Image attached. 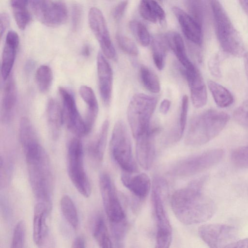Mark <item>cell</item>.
<instances>
[{
    "mask_svg": "<svg viewBox=\"0 0 248 248\" xmlns=\"http://www.w3.org/2000/svg\"><path fill=\"white\" fill-rule=\"evenodd\" d=\"M208 86L216 104L220 108L230 106L233 101L231 93L222 85L213 80H208Z\"/></svg>",
    "mask_w": 248,
    "mask_h": 248,
    "instance_id": "cell-30",
    "label": "cell"
},
{
    "mask_svg": "<svg viewBox=\"0 0 248 248\" xmlns=\"http://www.w3.org/2000/svg\"><path fill=\"white\" fill-rule=\"evenodd\" d=\"M121 179L124 186L138 198L143 199L148 195L151 183L149 177L146 173L133 175L131 173L124 172Z\"/></svg>",
    "mask_w": 248,
    "mask_h": 248,
    "instance_id": "cell-21",
    "label": "cell"
},
{
    "mask_svg": "<svg viewBox=\"0 0 248 248\" xmlns=\"http://www.w3.org/2000/svg\"><path fill=\"white\" fill-rule=\"evenodd\" d=\"M169 45L166 35H156L152 39L151 48L153 59L157 69L162 70Z\"/></svg>",
    "mask_w": 248,
    "mask_h": 248,
    "instance_id": "cell-27",
    "label": "cell"
},
{
    "mask_svg": "<svg viewBox=\"0 0 248 248\" xmlns=\"http://www.w3.org/2000/svg\"><path fill=\"white\" fill-rule=\"evenodd\" d=\"M188 108V98L186 95H183L182 98L181 110L179 120V127L174 135L175 142L182 137L186 123Z\"/></svg>",
    "mask_w": 248,
    "mask_h": 248,
    "instance_id": "cell-35",
    "label": "cell"
},
{
    "mask_svg": "<svg viewBox=\"0 0 248 248\" xmlns=\"http://www.w3.org/2000/svg\"><path fill=\"white\" fill-rule=\"evenodd\" d=\"M233 117L239 124L248 127V100L234 110Z\"/></svg>",
    "mask_w": 248,
    "mask_h": 248,
    "instance_id": "cell-40",
    "label": "cell"
},
{
    "mask_svg": "<svg viewBox=\"0 0 248 248\" xmlns=\"http://www.w3.org/2000/svg\"><path fill=\"white\" fill-rule=\"evenodd\" d=\"M208 178L204 175L176 190L172 195L171 205L177 218L186 225L203 222L214 215L216 206L203 192Z\"/></svg>",
    "mask_w": 248,
    "mask_h": 248,
    "instance_id": "cell-1",
    "label": "cell"
},
{
    "mask_svg": "<svg viewBox=\"0 0 248 248\" xmlns=\"http://www.w3.org/2000/svg\"><path fill=\"white\" fill-rule=\"evenodd\" d=\"M29 0H11L10 4L14 18L18 27L24 30L31 21L28 9Z\"/></svg>",
    "mask_w": 248,
    "mask_h": 248,
    "instance_id": "cell-29",
    "label": "cell"
},
{
    "mask_svg": "<svg viewBox=\"0 0 248 248\" xmlns=\"http://www.w3.org/2000/svg\"><path fill=\"white\" fill-rule=\"evenodd\" d=\"M147 1L153 14L156 19L160 23L164 22L165 21L166 15L163 9L155 0H147Z\"/></svg>",
    "mask_w": 248,
    "mask_h": 248,
    "instance_id": "cell-43",
    "label": "cell"
},
{
    "mask_svg": "<svg viewBox=\"0 0 248 248\" xmlns=\"http://www.w3.org/2000/svg\"><path fill=\"white\" fill-rule=\"evenodd\" d=\"M86 242L84 238L81 236L77 237L73 242V248H85Z\"/></svg>",
    "mask_w": 248,
    "mask_h": 248,
    "instance_id": "cell-48",
    "label": "cell"
},
{
    "mask_svg": "<svg viewBox=\"0 0 248 248\" xmlns=\"http://www.w3.org/2000/svg\"><path fill=\"white\" fill-rule=\"evenodd\" d=\"M36 17L48 27L59 26L66 21L68 12L66 5L61 1L29 0Z\"/></svg>",
    "mask_w": 248,
    "mask_h": 248,
    "instance_id": "cell-11",
    "label": "cell"
},
{
    "mask_svg": "<svg viewBox=\"0 0 248 248\" xmlns=\"http://www.w3.org/2000/svg\"><path fill=\"white\" fill-rule=\"evenodd\" d=\"M26 224L24 220L19 221L14 229L11 247L23 248L25 241Z\"/></svg>",
    "mask_w": 248,
    "mask_h": 248,
    "instance_id": "cell-38",
    "label": "cell"
},
{
    "mask_svg": "<svg viewBox=\"0 0 248 248\" xmlns=\"http://www.w3.org/2000/svg\"><path fill=\"white\" fill-rule=\"evenodd\" d=\"M171 102L168 99H163L160 103L159 106L160 112L162 114H166L170 107Z\"/></svg>",
    "mask_w": 248,
    "mask_h": 248,
    "instance_id": "cell-47",
    "label": "cell"
},
{
    "mask_svg": "<svg viewBox=\"0 0 248 248\" xmlns=\"http://www.w3.org/2000/svg\"><path fill=\"white\" fill-rule=\"evenodd\" d=\"M109 121L106 120L103 123L95 140L89 145L88 152L93 162L98 164L103 160L107 144Z\"/></svg>",
    "mask_w": 248,
    "mask_h": 248,
    "instance_id": "cell-26",
    "label": "cell"
},
{
    "mask_svg": "<svg viewBox=\"0 0 248 248\" xmlns=\"http://www.w3.org/2000/svg\"><path fill=\"white\" fill-rule=\"evenodd\" d=\"M172 11L186 38L195 45L201 46L202 38L201 25L190 15L178 7H173Z\"/></svg>",
    "mask_w": 248,
    "mask_h": 248,
    "instance_id": "cell-19",
    "label": "cell"
},
{
    "mask_svg": "<svg viewBox=\"0 0 248 248\" xmlns=\"http://www.w3.org/2000/svg\"><path fill=\"white\" fill-rule=\"evenodd\" d=\"M116 39L118 46L124 52L133 56L138 54L139 50L136 44L129 38L122 34L118 33Z\"/></svg>",
    "mask_w": 248,
    "mask_h": 248,
    "instance_id": "cell-36",
    "label": "cell"
},
{
    "mask_svg": "<svg viewBox=\"0 0 248 248\" xmlns=\"http://www.w3.org/2000/svg\"><path fill=\"white\" fill-rule=\"evenodd\" d=\"M97 69L100 94L103 103L107 106L111 98L113 73L108 62L101 52L97 55Z\"/></svg>",
    "mask_w": 248,
    "mask_h": 248,
    "instance_id": "cell-17",
    "label": "cell"
},
{
    "mask_svg": "<svg viewBox=\"0 0 248 248\" xmlns=\"http://www.w3.org/2000/svg\"><path fill=\"white\" fill-rule=\"evenodd\" d=\"M2 91L1 116L4 121H9L12 116L16 101V91L13 77L10 76L6 80Z\"/></svg>",
    "mask_w": 248,
    "mask_h": 248,
    "instance_id": "cell-22",
    "label": "cell"
},
{
    "mask_svg": "<svg viewBox=\"0 0 248 248\" xmlns=\"http://www.w3.org/2000/svg\"><path fill=\"white\" fill-rule=\"evenodd\" d=\"M10 25V17L6 13H1L0 15V33L1 38Z\"/></svg>",
    "mask_w": 248,
    "mask_h": 248,
    "instance_id": "cell-46",
    "label": "cell"
},
{
    "mask_svg": "<svg viewBox=\"0 0 248 248\" xmlns=\"http://www.w3.org/2000/svg\"><path fill=\"white\" fill-rule=\"evenodd\" d=\"M88 21L91 30L98 40L104 55L115 60L116 53L110 39L105 19L97 8L92 7L88 14Z\"/></svg>",
    "mask_w": 248,
    "mask_h": 248,
    "instance_id": "cell-14",
    "label": "cell"
},
{
    "mask_svg": "<svg viewBox=\"0 0 248 248\" xmlns=\"http://www.w3.org/2000/svg\"><path fill=\"white\" fill-rule=\"evenodd\" d=\"M169 47L172 50L184 70H189L195 65L189 60L186 54L182 37L176 32H168L166 34Z\"/></svg>",
    "mask_w": 248,
    "mask_h": 248,
    "instance_id": "cell-25",
    "label": "cell"
},
{
    "mask_svg": "<svg viewBox=\"0 0 248 248\" xmlns=\"http://www.w3.org/2000/svg\"><path fill=\"white\" fill-rule=\"evenodd\" d=\"M90 53H91V48H90V46L87 44L85 45L82 47V50H81V53H82V55L85 57H88L90 55Z\"/></svg>",
    "mask_w": 248,
    "mask_h": 248,
    "instance_id": "cell-50",
    "label": "cell"
},
{
    "mask_svg": "<svg viewBox=\"0 0 248 248\" xmlns=\"http://www.w3.org/2000/svg\"><path fill=\"white\" fill-rule=\"evenodd\" d=\"M60 207L65 219L73 228L77 229L79 225V218L72 199L68 195L63 196L60 201Z\"/></svg>",
    "mask_w": 248,
    "mask_h": 248,
    "instance_id": "cell-31",
    "label": "cell"
},
{
    "mask_svg": "<svg viewBox=\"0 0 248 248\" xmlns=\"http://www.w3.org/2000/svg\"><path fill=\"white\" fill-rule=\"evenodd\" d=\"M224 152L220 148L211 149L182 159L174 164L168 174L174 177H187L200 173L218 163Z\"/></svg>",
    "mask_w": 248,
    "mask_h": 248,
    "instance_id": "cell-9",
    "label": "cell"
},
{
    "mask_svg": "<svg viewBox=\"0 0 248 248\" xmlns=\"http://www.w3.org/2000/svg\"><path fill=\"white\" fill-rule=\"evenodd\" d=\"M35 78L39 91L42 93L48 92L53 81V73L51 68L46 65L40 66L36 71Z\"/></svg>",
    "mask_w": 248,
    "mask_h": 248,
    "instance_id": "cell-32",
    "label": "cell"
},
{
    "mask_svg": "<svg viewBox=\"0 0 248 248\" xmlns=\"http://www.w3.org/2000/svg\"><path fill=\"white\" fill-rule=\"evenodd\" d=\"M217 39L222 49L232 55H244L242 40L218 0H210Z\"/></svg>",
    "mask_w": 248,
    "mask_h": 248,
    "instance_id": "cell-5",
    "label": "cell"
},
{
    "mask_svg": "<svg viewBox=\"0 0 248 248\" xmlns=\"http://www.w3.org/2000/svg\"><path fill=\"white\" fill-rule=\"evenodd\" d=\"M231 159L236 166L248 168V145L234 150L231 155Z\"/></svg>",
    "mask_w": 248,
    "mask_h": 248,
    "instance_id": "cell-37",
    "label": "cell"
},
{
    "mask_svg": "<svg viewBox=\"0 0 248 248\" xmlns=\"http://www.w3.org/2000/svg\"><path fill=\"white\" fill-rule=\"evenodd\" d=\"M92 232L94 239L101 248H111L112 242L103 217L97 215L93 221Z\"/></svg>",
    "mask_w": 248,
    "mask_h": 248,
    "instance_id": "cell-28",
    "label": "cell"
},
{
    "mask_svg": "<svg viewBox=\"0 0 248 248\" xmlns=\"http://www.w3.org/2000/svg\"><path fill=\"white\" fill-rule=\"evenodd\" d=\"M128 4V0L121 1L114 8L113 11V17L116 20H119L124 15Z\"/></svg>",
    "mask_w": 248,
    "mask_h": 248,
    "instance_id": "cell-45",
    "label": "cell"
},
{
    "mask_svg": "<svg viewBox=\"0 0 248 248\" xmlns=\"http://www.w3.org/2000/svg\"><path fill=\"white\" fill-rule=\"evenodd\" d=\"M248 248V238L237 240L230 247Z\"/></svg>",
    "mask_w": 248,
    "mask_h": 248,
    "instance_id": "cell-49",
    "label": "cell"
},
{
    "mask_svg": "<svg viewBox=\"0 0 248 248\" xmlns=\"http://www.w3.org/2000/svg\"><path fill=\"white\" fill-rule=\"evenodd\" d=\"M84 152L81 140L77 138L69 142L67 155V168L68 176L79 193L89 197L92 188L84 166Z\"/></svg>",
    "mask_w": 248,
    "mask_h": 248,
    "instance_id": "cell-8",
    "label": "cell"
},
{
    "mask_svg": "<svg viewBox=\"0 0 248 248\" xmlns=\"http://www.w3.org/2000/svg\"><path fill=\"white\" fill-rule=\"evenodd\" d=\"M51 206L43 202L35 205L33 218V240L38 246H42L48 235V228L47 217Z\"/></svg>",
    "mask_w": 248,
    "mask_h": 248,
    "instance_id": "cell-18",
    "label": "cell"
},
{
    "mask_svg": "<svg viewBox=\"0 0 248 248\" xmlns=\"http://www.w3.org/2000/svg\"><path fill=\"white\" fill-rule=\"evenodd\" d=\"M188 83L192 102L196 108L204 106L207 100L206 87L202 76L196 67L190 70H183Z\"/></svg>",
    "mask_w": 248,
    "mask_h": 248,
    "instance_id": "cell-16",
    "label": "cell"
},
{
    "mask_svg": "<svg viewBox=\"0 0 248 248\" xmlns=\"http://www.w3.org/2000/svg\"><path fill=\"white\" fill-rule=\"evenodd\" d=\"M82 10L78 3L73 4L72 7V26L73 30L76 31L80 24Z\"/></svg>",
    "mask_w": 248,
    "mask_h": 248,
    "instance_id": "cell-42",
    "label": "cell"
},
{
    "mask_svg": "<svg viewBox=\"0 0 248 248\" xmlns=\"http://www.w3.org/2000/svg\"><path fill=\"white\" fill-rule=\"evenodd\" d=\"M239 1L243 10L248 16V0H239Z\"/></svg>",
    "mask_w": 248,
    "mask_h": 248,
    "instance_id": "cell-51",
    "label": "cell"
},
{
    "mask_svg": "<svg viewBox=\"0 0 248 248\" xmlns=\"http://www.w3.org/2000/svg\"><path fill=\"white\" fill-rule=\"evenodd\" d=\"M99 186L104 208L112 234L117 242L124 238L127 230L125 213L109 175L103 172L99 177Z\"/></svg>",
    "mask_w": 248,
    "mask_h": 248,
    "instance_id": "cell-4",
    "label": "cell"
},
{
    "mask_svg": "<svg viewBox=\"0 0 248 248\" xmlns=\"http://www.w3.org/2000/svg\"><path fill=\"white\" fill-rule=\"evenodd\" d=\"M218 55L213 57L208 62V67L211 73L216 77L221 76L220 62L221 58Z\"/></svg>",
    "mask_w": 248,
    "mask_h": 248,
    "instance_id": "cell-44",
    "label": "cell"
},
{
    "mask_svg": "<svg viewBox=\"0 0 248 248\" xmlns=\"http://www.w3.org/2000/svg\"><path fill=\"white\" fill-rule=\"evenodd\" d=\"M47 125L51 136L54 139L59 137L63 122L62 109L57 101L50 98L46 106Z\"/></svg>",
    "mask_w": 248,
    "mask_h": 248,
    "instance_id": "cell-24",
    "label": "cell"
},
{
    "mask_svg": "<svg viewBox=\"0 0 248 248\" xmlns=\"http://www.w3.org/2000/svg\"><path fill=\"white\" fill-rule=\"evenodd\" d=\"M31 188L38 202L51 206L53 176L49 159L38 140L22 147Z\"/></svg>",
    "mask_w": 248,
    "mask_h": 248,
    "instance_id": "cell-2",
    "label": "cell"
},
{
    "mask_svg": "<svg viewBox=\"0 0 248 248\" xmlns=\"http://www.w3.org/2000/svg\"><path fill=\"white\" fill-rule=\"evenodd\" d=\"M157 102L156 97L142 93L135 94L130 100L127 108V118L135 139L149 128Z\"/></svg>",
    "mask_w": 248,
    "mask_h": 248,
    "instance_id": "cell-6",
    "label": "cell"
},
{
    "mask_svg": "<svg viewBox=\"0 0 248 248\" xmlns=\"http://www.w3.org/2000/svg\"><path fill=\"white\" fill-rule=\"evenodd\" d=\"M141 82L145 88L153 93H158L160 90V84L157 75L150 69L142 66L140 70Z\"/></svg>",
    "mask_w": 248,
    "mask_h": 248,
    "instance_id": "cell-33",
    "label": "cell"
},
{
    "mask_svg": "<svg viewBox=\"0 0 248 248\" xmlns=\"http://www.w3.org/2000/svg\"><path fill=\"white\" fill-rule=\"evenodd\" d=\"M230 119L224 112L208 109L195 116L190 121L185 142L189 146L206 143L217 136Z\"/></svg>",
    "mask_w": 248,
    "mask_h": 248,
    "instance_id": "cell-3",
    "label": "cell"
},
{
    "mask_svg": "<svg viewBox=\"0 0 248 248\" xmlns=\"http://www.w3.org/2000/svg\"><path fill=\"white\" fill-rule=\"evenodd\" d=\"M109 149L113 159L124 172L132 173L138 171L129 135L125 124L122 120L118 121L114 126Z\"/></svg>",
    "mask_w": 248,
    "mask_h": 248,
    "instance_id": "cell-7",
    "label": "cell"
},
{
    "mask_svg": "<svg viewBox=\"0 0 248 248\" xmlns=\"http://www.w3.org/2000/svg\"><path fill=\"white\" fill-rule=\"evenodd\" d=\"M19 42V37L16 32L10 31L7 33L2 54L1 65V75L5 81L10 76Z\"/></svg>",
    "mask_w": 248,
    "mask_h": 248,
    "instance_id": "cell-20",
    "label": "cell"
},
{
    "mask_svg": "<svg viewBox=\"0 0 248 248\" xmlns=\"http://www.w3.org/2000/svg\"><path fill=\"white\" fill-rule=\"evenodd\" d=\"M139 11L141 16L145 20L155 23L157 19L153 14L147 0H141L139 6Z\"/></svg>",
    "mask_w": 248,
    "mask_h": 248,
    "instance_id": "cell-41",
    "label": "cell"
},
{
    "mask_svg": "<svg viewBox=\"0 0 248 248\" xmlns=\"http://www.w3.org/2000/svg\"><path fill=\"white\" fill-rule=\"evenodd\" d=\"M79 94L87 105V111L85 122L88 133L92 130L98 112V104L93 89L86 85L79 88Z\"/></svg>",
    "mask_w": 248,
    "mask_h": 248,
    "instance_id": "cell-23",
    "label": "cell"
},
{
    "mask_svg": "<svg viewBox=\"0 0 248 248\" xmlns=\"http://www.w3.org/2000/svg\"><path fill=\"white\" fill-rule=\"evenodd\" d=\"M59 92L62 102L63 122L68 129L78 137L88 134L85 120L78 112L73 94L63 87L59 88Z\"/></svg>",
    "mask_w": 248,
    "mask_h": 248,
    "instance_id": "cell-13",
    "label": "cell"
},
{
    "mask_svg": "<svg viewBox=\"0 0 248 248\" xmlns=\"http://www.w3.org/2000/svg\"><path fill=\"white\" fill-rule=\"evenodd\" d=\"M129 26L132 33L142 46H147L149 45L151 41L150 34L143 24L136 20H132L129 22Z\"/></svg>",
    "mask_w": 248,
    "mask_h": 248,
    "instance_id": "cell-34",
    "label": "cell"
},
{
    "mask_svg": "<svg viewBox=\"0 0 248 248\" xmlns=\"http://www.w3.org/2000/svg\"><path fill=\"white\" fill-rule=\"evenodd\" d=\"M201 239L210 248H230L237 240L238 232L234 227L222 224H208L198 230Z\"/></svg>",
    "mask_w": 248,
    "mask_h": 248,
    "instance_id": "cell-12",
    "label": "cell"
},
{
    "mask_svg": "<svg viewBox=\"0 0 248 248\" xmlns=\"http://www.w3.org/2000/svg\"><path fill=\"white\" fill-rule=\"evenodd\" d=\"M186 8L190 15L202 25V6L200 0H185Z\"/></svg>",
    "mask_w": 248,
    "mask_h": 248,
    "instance_id": "cell-39",
    "label": "cell"
},
{
    "mask_svg": "<svg viewBox=\"0 0 248 248\" xmlns=\"http://www.w3.org/2000/svg\"><path fill=\"white\" fill-rule=\"evenodd\" d=\"M159 129L150 128L136 139V156L139 164L143 169L149 170L155 156V137Z\"/></svg>",
    "mask_w": 248,
    "mask_h": 248,
    "instance_id": "cell-15",
    "label": "cell"
},
{
    "mask_svg": "<svg viewBox=\"0 0 248 248\" xmlns=\"http://www.w3.org/2000/svg\"><path fill=\"white\" fill-rule=\"evenodd\" d=\"M156 180L153 185L152 199L156 225V247L168 248L172 240V229L162 197V183Z\"/></svg>",
    "mask_w": 248,
    "mask_h": 248,
    "instance_id": "cell-10",
    "label": "cell"
},
{
    "mask_svg": "<svg viewBox=\"0 0 248 248\" xmlns=\"http://www.w3.org/2000/svg\"><path fill=\"white\" fill-rule=\"evenodd\" d=\"M244 57L246 69L248 76V52L245 53L244 54Z\"/></svg>",
    "mask_w": 248,
    "mask_h": 248,
    "instance_id": "cell-52",
    "label": "cell"
}]
</instances>
